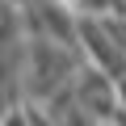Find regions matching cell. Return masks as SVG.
Segmentation results:
<instances>
[{"label":"cell","instance_id":"cell-3","mask_svg":"<svg viewBox=\"0 0 126 126\" xmlns=\"http://www.w3.org/2000/svg\"><path fill=\"white\" fill-rule=\"evenodd\" d=\"M76 105L80 109H88L97 122H113V113H118V80L113 76H105L101 67H80L76 72Z\"/></svg>","mask_w":126,"mask_h":126},{"label":"cell","instance_id":"cell-1","mask_svg":"<svg viewBox=\"0 0 126 126\" xmlns=\"http://www.w3.org/2000/svg\"><path fill=\"white\" fill-rule=\"evenodd\" d=\"M80 46L67 42H55L46 34L25 38L21 46V80H25V101H46L50 93H59L63 84H72L80 63H76Z\"/></svg>","mask_w":126,"mask_h":126},{"label":"cell","instance_id":"cell-5","mask_svg":"<svg viewBox=\"0 0 126 126\" xmlns=\"http://www.w3.org/2000/svg\"><path fill=\"white\" fill-rule=\"evenodd\" d=\"M17 34H21V9L13 0H0V46L13 42Z\"/></svg>","mask_w":126,"mask_h":126},{"label":"cell","instance_id":"cell-2","mask_svg":"<svg viewBox=\"0 0 126 126\" xmlns=\"http://www.w3.org/2000/svg\"><path fill=\"white\" fill-rule=\"evenodd\" d=\"M76 46L84 50V59L93 63V67H101L105 76H113V80H122V76H126V50L109 38V30H105V21H101V17H80Z\"/></svg>","mask_w":126,"mask_h":126},{"label":"cell","instance_id":"cell-4","mask_svg":"<svg viewBox=\"0 0 126 126\" xmlns=\"http://www.w3.org/2000/svg\"><path fill=\"white\" fill-rule=\"evenodd\" d=\"M25 105V80H21V59L0 55V118L9 109Z\"/></svg>","mask_w":126,"mask_h":126}]
</instances>
